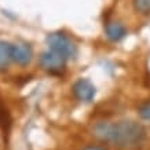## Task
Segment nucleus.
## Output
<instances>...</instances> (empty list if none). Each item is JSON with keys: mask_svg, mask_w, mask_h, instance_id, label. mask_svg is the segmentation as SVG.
<instances>
[{"mask_svg": "<svg viewBox=\"0 0 150 150\" xmlns=\"http://www.w3.org/2000/svg\"><path fill=\"white\" fill-rule=\"evenodd\" d=\"M145 128L137 121H100L92 128V135L102 142H108L120 149H132L145 139Z\"/></svg>", "mask_w": 150, "mask_h": 150, "instance_id": "obj_1", "label": "nucleus"}, {"mask_svg": "<svg viewBox=\"0 0 150 150\" xmlns=\"http://www.w3.org/2000/svg\"><path fill=\"white\" fill-rule=\"evenodd\" d=\"M46 41H47V46L50 47V50L61 54L66 59L74 58L76 54H77V50H76L74 43H73L66 35H64V33H61V32L50 33V35L47 36Z\"/></svg>", "mask_w": 150, "mask_h": 150, "instance_id": "obj_2", "label": "nucleus"}, {"mask_svg": "<svg viewBox=\"0 0 150 150\" xmlns=\"http://www.w3.org/2000/svg\"><path fill=\"white\" fill-rule=\"evenodd\" d=\"M68 59L52 50L44 51L40 55V66L51 74H61L65 70Z\"/></svg>", "mask_w": 150, "mask_h": 150, "instance_id": "obj_3", "label": "nucleus"}, {"mask_svg": "<svg viewBox=\"0 0 150 150\" xmlns=\"http://www.w3.org/2000/svg\"><path fill=\"white\" fill-rule=\"evenodd\" d=\"M33 51L28 43H14L11 44V61H14L19 66H25L32 61Z\"/></svg>", "mask_w": 150, "mask_h": 150, "instance_id": "obj_4", "label": "nucleus"}, {"mask_svg": "<svg viewBox=\"0 0 150 150\" xmlns=\"http://www.w3.org/2000/svg\"><path fill=\"white\" fill-rule=\"evenodd\" d=\"M73 95L76 96L80 102H91L95 96V87L90 80L80 79L73 84Z\"/></svg>", "mask_w": 150, "mask_h": 150, "instance_id": "obj_5", "label": "nucleus"}, {"mask_svg": "<svg viewBox=\"0 0 150 150\" xmlns=\"http://www.w3.org/2000/svg\"><path fill=\"white\" fill-rule=\"evenodd\" d=\"M105 33L112 41H118L127 36V29L118 21H108L105 25Z\"/></svg>", "mask_w": 150, "mask_h": 150, "instance_id": "obj_6", "label": "nucleus"}, {"mask_svg": "<svg viewBox=\"0 0 150 150\" xmlns=\"http://www.w3.org/2000/svg\"><path fill=\"white\" fill-rule=\"evenodd\" d=\"M11 61V44L0 41V69L6 68Z\"/></svg>", "mask_w": 150, "mask_h": 150, "instance_id": "obj_7", "label": "nucleus"}, {"mask_svg": "<svg viewBox=\"0 0 150 150\" xmlns=\"http://www.w3.org/2000/svg\"><path fill=\"white\" fill-rule=\"evenodd\" d=\"M134 10L141 14H150V0H132Z\"/></svg>", "mask_w": 150, "mask_h": 150, "instance_id": "obj_8", "label": "nucleus"}, {"mask_svg": "<svg viewBox=\"0 0 150 150\" xmlns=\"http://www.w3.org/2000/svg\"><path fill=\"white\" fill-rule=\"evenodd\" d=\"M138 112H139V116H141L142 120L150 121V100H146L145 103H142Z\"/></svg>", "mask_w": 150, "mask_h": 150, "instance_id": "obj_9", "label": "nucleus"}, {"mask_svg": "<svg viewBox=\"0 0 150 150\" xmlns=\"http://www.w3.org/2000/svg\"><path fill=\"white\" fill-rule=\"evenodd\" d=\"M8 113H7V110L4 109V106L1 105L0 102V127L6 128V125H8Z\"/></svg>", "mask_w": 150, "mask_h": 150, "instance_id": "obj_10", "label": "nucleus"}, {"mask_svg": "<svg viewBox=\"0 0 150 150\" xmlns=\"http://www.w3.org/2000/svg\"><path fill=\"white\" fill-rule=\"evenodd\" d=\"M83 150H106L105 147H100V146H94V145H90V146H86Z\"/></svg>", "mask_w": 150, "mask_h": 150, "instance_id": "obj_11", "label": "nucleus"}]
</instances>
